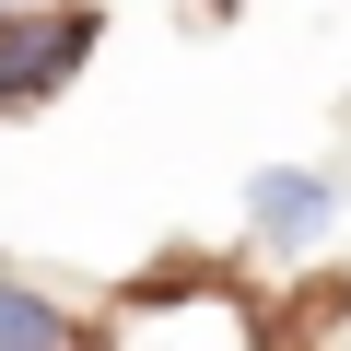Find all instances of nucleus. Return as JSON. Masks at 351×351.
I'll list each match as a JSON object with an SVG mask.
<instances>
[{"instance_id":"f257e3e1","label":"nucleus","mask_w":351,"mask_h":351,"mask_svg":"<svg viewBox=\"0 0 351 351\" xmlns=\"http://www.w3.org/2000/svg\"><path fill=\"white\" fill-rule=\"evenodd\" d=\"M94 47V12H12L0 24V106H36L47 82H71Z\"/></svg>"},{"instance_id":"7ed1b4c3","label":"nucleus","mask_w":351,"mask_h":351,"mask_svg":"<svg viewBox=\"0 0 351 351\" xmlns=\"http://www.w3.org/2000/svg\"><path fill=\"white\" fill-rule=\"evenodd\" d=\"M0 351H71V328H59L36 293H12V281H0Z\"/></svg>"},{"instance_id":"f03ea898","label":"nucleus","mask_w":351,"mask_h":351,"mask_svg":"<svg viewBox=\"0 0 351 351\" xmlns=\"http://www.w3.org/2000/svg\"><path fill=\"white\" fill-rule=\"evenodd\" d=\"M258 234H316L328 223V188H316V176H258Z\"/></svg>"}]
</instances>
